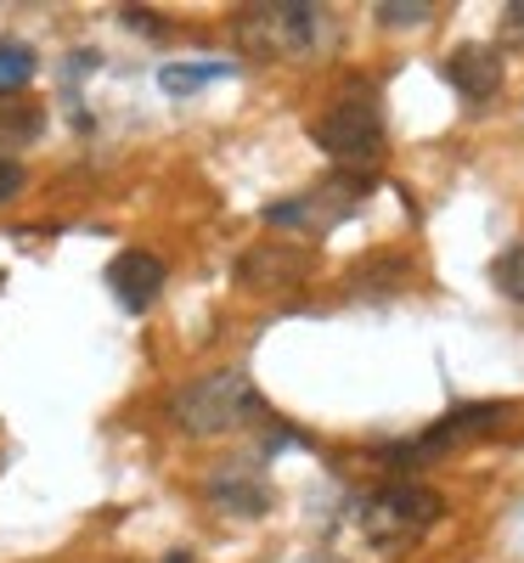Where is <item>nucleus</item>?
I'll list each match as a JSON object with an SVG mask.
<instances>
[{"instance_id":"15","label":"nucleus","mask_w":524,"mask_h":563,"mask_svg":"<svg viewBox=\"0 0 524 563\" xmlns=\"http://www.w3.org/2000/svg\"><path fill=\"white\" fill-rule=\"evenodd\" d=\"M23 164H12V158H0V203H12L18 192H23Z\"/></svg>"},{"instance_id":"17","label":"nucleus","mask_w":524,"mask_h":563,"mask_svg":"<svg viewBox=\"0 0 524 563\" xmlns=\"http://www.w3.org/2000/svg\"><path fill=\"white\" fill-rule=\"evenodd\" d=\"M119 18H124V29H141V34H159V23H153V12H148V7H124Z\"/></svg>"},{"instance_id":"11","label":"nucleus","mask_w":524,"mask_h":563,"mask_svg":"<svg viewBox=\"0 0 524 563\" xmlns=\"http://www.w3.org/2000/svg\"><path fill=\"white\" fill-rule=\"evenodd\" d=\"M226 74H231V63H193V68H181V63H175V68H164V74H159V85L170 90V97H193L198 85L226 79Z\"/></svg>"},{"instance_id":"1","label":"nucleus","mask_w":524,"mask_h":563,"mask_svg":"<svg viewBox=\"0 0 524 563\" xmlns=\"http://www.w3.org/2000/svg\"><path fill=\"white\" fill-rule=\"evenodd\" d=\"M260 411H265V400L249 384V372H209V378H193L170 406L175 429L193 434V440L237 434V429H249Z\"/></svg>"},{"instance_id":"10","label":"nucleus","mask_w":524,"mask_h":563,"mask_svg":"<svg viewBox=\"0 0 524 563\" xmlns=\"http://www.w3.org/2000/svg\"><path fill=\"white\" fill-rule=\"evenodd\" d=\"M209 496L220 501V507H231V512H265V485H254V479H237V474H226V479H215L209 485Z\"/></svg>"},{"instance_id":"3","label":"nucleus","mask_w":524,"mask_h":563,"mask_svg":"<svg viewBox=\"0 0 524 563\" xmlns=\"http://www.w3.org/2000/svg\"><path fill=\"white\" fill-rule=\"evenodd\" d=\"M310 135H316V147L345 169H372L378 158H384V113H378L372 102H361V97L332 102L310 124Z\"/></svg>"},{"instance_id":"6","label":"nucleus","mask_w":524,"mask_h":563,"mask_svg":"<svg viewBox=\"0 0 524 563\" xmlns=\"http://www.w3.org/2000/svg\"><path fill=\"white\" fill-rule=\"evenodd\" d=\"M108 288H113V299H119L130 316H141V310L164 294V260L141 254V249L119 254V260L108 265Z\"/></svg>"},{"instance_id":"8","label":"nucleus","mask_w":524,"mask_h":563,"mask_svg":"<svg viewBox=\"0 0 524 563\" xmlns=\"http://www.w3.org/2000/svg\"><path fill=\"white\" fill-rule=\"evenodd\" d=\"M305 271H310V254H305V249H288V243H265V249H254L243 265H237L243 288H254V294L294 288V282H299Z\"/></svg>"},{"instance_id":"4","label":"nucleus","mask_w":524,"mask_h":563,"mask_svg":"<svg viewBox=\"0 0 524 563\" xmlns=\"http://www.w3.org/2000/svg\"><path fill=\"white\" fill-rule=\"evenodd\" d=\"M440 512H446V501L428 485H390L367 501L361 530H367L372 547H412L423 530L440 525Z\"/></svg>"},{"instance_id":"2","label":"nucleus","mask_w":524,"mask_h":563,"mask_svg":"<svg viewBox=\"0 0 524 563\" xmlns=\"http://www.w3.org/2000/svg\"><path fill=\"white\" fill-rule=\"evenodd\" d=\"M321 34H327V12L305 7V0H271V7H243L237 12V40H243V52L265 57V63L316 52Z\"/></svg>"},{"instance_id":"14","label":"nucleus","mask_w":524,"mask_h":563,"mask_svg":"<svg viewBox=\"0 0 524 563\" xmlns=\"http://www.w3.org/2000/svg\"><path fill=\"white\" fill-rule=\"evenodd\" d=\"M428 18H435L428 0H384V7H378V23L384 29H412V23H428Z\"/></svg>"},{"instance_id":"5","label":"nucleus","mask_w":524,"mask_h":563,"mask_svg":"<svg viewBox=\"0 0 524 563\" xmlns=\"http://www.w3.org/2000/svg\"><path fill=\"white\" fill-rule=\"evenodd\" d=\"M518 406H502V400H480V406H457L446 411L435 429H428L417 445L395 451V456H435V451H451V445H468V440H485V434H502L507 429V417Z\"/></svg>"},{"instance_id":"16","label":"nucleus","mask_w":524,"mask_h":563,"mask_svg":"<svg viewBox=\"0 0 524 563\" xmlns=\"http://www.w3.org/2000/svg\"><path fill=\"white\" fill-rule=\"evenodd\" d=\"M502 40H507V45H524V0L502 7Z\"/></svg>"},{"instance_id":"12","label":"nucleus","mask_w":524,"mask_h":563,"mask_svg":"<svg viewBox=\"0 0 524 563\" xmlns=\"http://www.w3.org/2000/svg\"><path fill=\"white\" fill-rule=\"evenodd\" d=\"M29 79H34V52H29V45H18V40H7V45H0V97L23 90Z\"/></svg>"},{"instance_id":"9","label":"nucleus","mask_w":524,"mask_h":563,"mask_svg":"<svg viewBox=\"0 0 524 563\" xmlns=\"http://www.w3.org/2000/svg\"><path fill=\"white\" fill-rule=\"evenodd\" d=\"M40 130H45V108H34V102H7V108H0V158L23 153L29 141H40Z\"/></svg>"},{"instance_id":"7","label":"nucleus","mask_w":524,"mask_h":563,"mask_svg":"<svg viewBox=\"0 0 524 563\" xmlns=\"http://www.w3.org/2000/svg\"><path fill=\"white\" fill-rule=\"evenodd\" d=\"M446 79H451L457 97L491 102L502 90V52L496 45H457V52L446 57Z\"/></svg>"},{"instance_id":"13","label":"nucleus","mask_w":524,"mask_h":563,"mask_svg":"<svg viewBox=\"0 0 524 563\" xmlns=\"http://www.w3.org/2000/svg\"><path fill=\"white\" fill-rule=\"evenodd\" d=\"M491 282H496L507 299L524 305V243H513V249H502V254L491 260Z\"/></svg>"}]
</instances>
